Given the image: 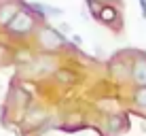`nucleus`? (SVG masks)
I'll use <instances>...</instances> for the list:
<instances>
[{
  "label": "nucleus",
  "mask_w": 146,
  "mask_h": 136,
  "mask_svg": "<svg viewBox=\"0 0 146 136\" xmlns=\"http://www.w3.org/2000/svg\"><path fill=\"white\" fill-rule=\"evenodd\" d=\"M57 79H59V81H68V83H72V81H74V74L64 72V70H59V72H57Z\"/></svg>",
  "instance_id": "obj_8"
},
{
  "label": "nucleus",
  "mask_w": 146,
  "mask_h": 136,
  "mask_svg": "<svg viewBox=\"0 0 146 136\" xmlns=\"http://www.w3.org/2000/svg\"><path fill=\"white\" fill-rule=\"evenodd\" d=\"M87 2H98L100 4V2H110V0H87Z\"/></svg>",
  "instance_id": "obj_11"
},
{
  "label": "nucleus",
  "mask_w": 146,
  "mask_h": 136,
  "mask_svg": "<svg viewBox=\"0 0 146 136\" xmlns=\"http://www.w3.org/2000/svg\"><path fill=\"white\" fill-rule=\"evenodd\" d=\"M17 11H19V9H17L15 2H2V4H0V26L7 28L9 23H11V19L17 15Z\"/></svg>",
  "instance_id": "obj_3"
},
{
  "label": "nucleus",
  "mask_w": 146,
  "mask_h": 136,
  "mask_svg": "<svg viewBox=\"0 0 146 136\" xmlns=\"http://www.w3.org/2000/svg\"><path fill=\"white\" fill-rule=\"evenodd\" d=\"M98 19L104 21V23H108V26H112V23L119 19V11L114 7H110V4H104V7L100 9V13H98Z\"/></svg>",
  "instance_id": "obj_6"
},
{
  "label": "nucleus",
  "mask_w": 146,
  "mask_h": 136,
  "mask_svg": "<svg viewBox=\"0 0 146 136\" xmlns=\"http://www.w3.org/2000/svg\"><path fill=\"white\" fill-rule=\"evenodd\" d=\"M133 98H135V102H138L140 107H144V109H146V87H140L138 92H135Z\"/></svg>",
  "instance_id": "obj_7"
},
{
  "label": "nucleus",
  "mask_w": 146,
  "mask_h": 136,
  "mask_svg": "<svg viewBox=\"0 0 146 136\" xmlns=\"http://www.w3.org/2000/svg\"><path fill=\"white\" fill-rule=\"evenodd\" d=\"M36 28V15L28 11H17V15L11 19V23L7 26L11 36H26Z\"/></svg>",
  "instance_id": "obj_1"
},
{
  "label": "nucleus",
  "mask_w": 146,
  "mask_h": 136,
  "mask_svg": "<svg viewBox=\"0 0 146 136\" xmlns=\"http://www.w3.org/2000/svg\"><path fill=\"white\" fill-rule=\"evenodd\" d=\"M47 119V115H44V111H40V109H32L30 113L26 115V121H23V125H26L28 130H34V128H38L40 123Z\"/></svg>",
  "instance_id": "obj_5"
},
{
  "label": "nucleus",
  "mask_w": 146,
  "mask_h": 136,
  "mask_svg": "<svg viewBox=\"0 0 146 136\" xmlns=\"http://www.w3.org/2000/svg\"><path fill=\"white\" fill-rule=\"evenodd\" d=\"M59 28H62L64 32H70V26H68V23H59Z\"/></svg>",
  "instance_id": "obj_10"
},
{
  "label": "nucleus",
  "mask_w": 146,
  "mask_h": 136,
  "mask_svg": "<svg viewBox=\"0 0 146 136\" xmlns=\"http://www.w3.org/2000/svg\"><path fill=\"white\" fill-rule=\"evenodd\" d=\"M131 77L133 81L140 85V87H146V60L144 58H138L133 64V70H131Z\"/></svg>",
  "instance_id": "obj_4"
},
{
  "label": "nucleus",
  "mask_w": 146,
  "mask_h": 136,
  "mask_svg": "<svg viewBox=\"0 0 146 136\" xmlns=\"http://www.w3.org/2000/svg\"><path fill=\"white\" fill-rule=\"evenodd\" d=\"M38 43H40V47H42L44 51H55V49L66 45V38H64L62 34H57L53 28H42L40 34H38Z\"/></svg>",
  "instance_id": "obj_2"
},
{
  "label": "nucleus",
  "mask_w": 146,
  "mask_h": 136,
  "mask_svg": "<svg viewBox=\"0 0 146 136\" xmlns=\"http://www.w3.org/2000/svg\"><path fill=\"white\" fill-rule=\"evenodd\" d=\"M89 9H91V13L95 15V17H98V13H100V9H102V7H100L98 2H89Z\"/></svg>",
  "instance_id": "obj_9"
}]
</instances>
